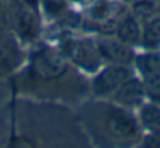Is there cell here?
Instances as JSON below:
<instances>
[{
  "instance_id": "obj_1",
  "label": "cell",
  "mask_w": 160,
  "mask_h": 148,
  "mask_svg": "<svg viewBox=\"0 0 160 148\" xmlns=\"http://www.w3.org/2000/svg\"><path fill=\"white\" fill-rule=\"evenodd\" d=\"M62 55L67 58V61L87 72L98 70L103 62L97 41L92 39H68L62 44Z\"/></svg>"
},
{
  "instance_id": "obj_2",
  "label": "cell",
  "mask_w": 160,
  "mask_h": 148,
  "mask_svg": "<svg viewBox=\"0 0 160 148\" xmlns=\"http://www.w3.org/2000/svg\"><path fill=\"white\" fill-rule=\"evenodd\" d=\"M30 69L33 75L44 81H52L61 78L67 72V58L62 51L53 49H39L31 55Z\"/></svg>"
},
{
  "instance_id": "obj_3",
  "label": "cell",
  "mask_w": 160,
  "mask_h": 148,
  "mask_svg": "<svg viewBox=\"0 0 160 148\" xmlns=\"http://www.w3.org/2000/svg\"><path fill=\"white\" fill-rule=\"evenodd\" d=\"M8 20L14 33L22 41H34L39 34V17L36 8L23 3L22 0H11Z\"/></svg>"
},
{
  "instance_id": "obj_4",
  "label": "cell",
  "mask_w": 160,
  "mask_h": 148,
  "mask_svg": "<svg viewBox=\"0 0 160 148\" xmlns=\"http://www.w3.org/2000/svg\"><path fill=\"white\" fill-rule=\"evenodd\" d=\"M131 77L134 75L129 66L107 64L92 80V91L97 97H109Z\"/></svg>"
},
{
  "instance_id": "obj_5",
  "label": "cell",
  "mask_w": 160,
  "mask_h": 148,
  "mask_svg": "<svg viewBox=\"0 0 160 148\" xmlns=\"http://www.w3.org/2000/svg\"><path fill=\"white\" fill-rule=\"evenodd\" d=\"M107 131L110 136L120 140H129L137 137L138 134V122L135 117L126 111V108L121 106H110L106 111V119H104Z\"/></svg>"
},
{
  "instance_id": "obj_6",
  "label": "cell",
  "mask_w": 160,
  "mask_h": 148,
  "mask_svg": "<svg viewBox=\"0 0 160 148\" xmlns=\"http://www.w3.org/2000/svg\"><path fill=\"white\" fill-rule=\"evenodd\" d=\"M97 47H98L101 59L109 62V64H126V66H129L135 59L132 47L121 42L117 38L106 36V38L97 41Z\"/></svg>"
},
{
  "instance_id": "obj_7",
  "label": "cell",
  "mask_w": 160,
  "mask_h": 148,
  "mask_svg": "<svg viewBox=\"0 0 160 148\" xmlns=\"http://www.w3.org/2000/svg\"><path fill=\"white\" fill-rule=\"evenodd\" d=\"M110 97L113 98L115 104H118L121 108H137L146 98L142 80H137L134 77L126 80Z\"/></svg>"
},
{
  "instance_id": "obj_8",
  "label": "cell",
  "mask_w": 160,
  "mask_h": 148,
  "mask_svg": "<svg viewBox=\"0 0 160 148\" xmlns=\"http://www.w3.org/2000/svg\"><path fill=\"white\" fill-rule=\"evenodd\" d=\"M142 24L132 16V13H126L117 17L113 36L128 45H135L140 42Z\"/></svg>"
},
{
  "instance_id": "obj_9",
  "label": "cell",
  "mask_w": 160,
  "mask_h": 148,
  "mask_svg": "<svg viewBox=\"0 0 160 148\" xmlns=\"http://www.w3.org/2000/svg\"><path fill=\"white\" fill-rule=\"evenodd\" d=\"M140 44L148 51L160 49V16L159 14L142 24Z\"/></svg>"
},
{
  "instance_id": "obj_10",
  "label": "cell",
  "mask_w": 160,
  "mask_h": 148,
  "mask_svg": "<svg viewBox=\"0 0 160 148\" xmlns=\"http://www.w3.org/2000/svg\"><path fill=\"white\" fill-rule=\"evenodd\" d=\"M138 123L148 133H160V104L142 103L138 112Z\"/></svg>"
},
{
  "instance_id": "obj_11",
  "label": "cell",
  "mask_w": 160,
  "mask_h": 148,
  "mask_svg": "<svg viewBox=\"0 0 160 148\" xmlns=\"http://www.w3.org/2000/svg\"><path fill=\"white\" fill-rule=\"evenodd\" d=\"M113 14H117V13H115V8H113L112 2H109V0H98L89 9V17L95 24H98L100 27H106L107 24L115 27L117 17Z\"/></svg>"
},
{
  "instance_id": "obj_12",
  "label": "cell",
  "mask_w": 160,
  "mask_h": 148,
  "mask_svg": "<svg viewBox=\"0 0 160 148\" xmlns=\"http://www.w3.org/2000/svg\"><path fill=\"white\" fill-rule=\"evenodd\" d=\"M159 11H157V2L154 0H138L135 3H132V16L140 22H146L148 19L157 16Z\"/></svg>"
},
{
  "instance_id": "obj_13",
  "label": "cell",
  "mask_w": 160,
  "mask_h": 148,
  "mask_svg": "<svg viewBox=\"0 0 160 148\" xmlns=\"http://www.w3.org/2000/svg\"><path fill=\"white\" fill-rule=\"evenodd\" d=\"M137 66L142 73H157L160 75V51L152 50L140 55L137 58Z\"/></svg>"
},
{
  "instance_id": "obj_14",
  "label": "cell",
  "mask_w": 160,
  "mask_h": 148,
  "mask_svg": "<svg viewBox=\"0 0 160 148\" xmlns=\"http://www.w3.org/2000/svg\"><path fill=\"white\" fill-rule=\"evenodd\" d=\"M142 84H143L145 97L152 103L160 104V75H157V73H143Z\"/></svg>"
},
{
  "instance_id": "obj_15",
  "label": "cell",
  "mask_w": 160,
  "mask_h": 148,
  "mask_svg": "<svg viewBox=\"0 0 160 148\" xmlns=\"http://www.w3.org/2000/svg\"><path fill=\"white\" fill-rule=\"evenodd\" d=\"M39 3H42V8H44L45 14L50 16V17L64 16V13L67 11L65 0H39Z\"/></svg>"
},
{
  "instance_id": "obj_16",
  "label": "cell",
  "mask_w": 160,
  "mask_h": 148,
  "mask_svg": "<svg viewBox=\"0 0 160 148\" xmlns=\"http://www.w3.org/2000/svg\"><path fill=\"white\" fill-rule=\"evenodd\" d=\"M143 147L160 148V133H149L143 140Z\"/></svg>"
},
{
  "instance_id": "obj_17",
  "label": "cell",
  "mask_w": 160,
  "mask_h": 148,
  "mask_svg": "<svg viewBox=\"0 0 160 148\" xmlns=\"http://www.w3.org/2000/svg\"><path fill=\"white\" fill-rule=\"evenodd\" d=\"M9 5H11V0H0V25L8 20Z\"/></svg>"
},
{
  "instance_id": "obj_18",
  "label": "cell",
  "mask_w": 160,
  "mask_h": 148,
  "mask_svg": "<svg viewBox=\"0 0 160 148\" xmlns=\"http://www.w3.org/2000/svg\"><path fill=\"white\" fill-rule=\"evenodd\" d=\"M22 2L30 5V6H33V8H38V5H39V0H22Z\"/></svg>"
},
{
  "instance_id": "obj_19",
  "label": "cell",
  "mask_w": 160,
  "mask_h": 148,
  "mask_svg": "<svg viewBox=\"0 0 160 148\" xmlns=\"http://www.w3.org/2000/svg\"><path fill=\"white\" fill-rule=\"evenodd\" d=\"M157 11H159V16H160V0L157 2Z\"/></svg>"
},
{
  "instance_id": "obj_20",
  "label": "cell",
  "mask_w": 160,
  "mask_h": 148,
  "mask_svg": "<svg viewBox=\"0 0 160 148\" xmlns=\"http://www.w3.org/2000/svg\"><path fill=\"white\" fill-rule=\"evenodd\" d=\"M124 2H128V3H135V2H138V0H124Z\"/></svg>"
},
{
  "instance_id": "obj_21",
  "label": "cell",
  "mask_w": 160,
  "mask_h": 148,
  "mask_svg": "<svg viewBox=\"0 0 160 148\" xmlns=\"http://www.w3.org/2000/svg\"><path fill=\"white\" fill-rule=\"evenodd\" d=\"M75 2H82V0H75Z\"/></svg>"
}]
</instances>
